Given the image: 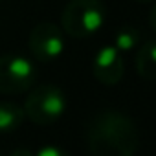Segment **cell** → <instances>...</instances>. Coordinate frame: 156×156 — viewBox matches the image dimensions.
I'll list each match as a JSON object with an SVG mask.
<instances>
[{
	"mask_svg": "<svg viewBox=\"0 0 156 156\" xmlns=\"http://www.w3.org/2000/svg\"><path fill=\"white\" fill-rule=\"evenodd\" d=\"M136 70L140 77L147 81H152L156 77V42L152 39H147L136 55Z\"/></svg>",
	"mask_w": 156,
	"mask_h": 156,
	"instance_id": "obj_7",
	"label": "cell"
},
{
	"mask_svg": "<svg viewBox=\"0 0 156 156\" xmlns=\"http://www.w3.org/2000/svg\"><path fill=\"white\" fill-rule=\"evenodd\" d=\"M92 70H94V77L101 85L110 87L119 83L125 72L121 51H118L114 46H103L94 57Z\"/></svg>",
	"mask_w": 156,
	"mask_h": 156,
	"instance_id": "obj_6",
	"label": "cell"
},
{
	"mask_svg": "<svg viewBox=\"0 0 156 156\" xmlns=\"http://www.w3.org/2000/svg\"><path fill=\"white\" fill-rule=\"evenodd\" d=\"M136 2H140V4H149V2H152V0H136Z\"/></svg>",
	"mask_w": 156,
	"mask_h": 156,
	"instance_id": "obj_12",
	"label": "cell"
},
{
	"mask_svg": "<svg viewBox=\"0 0 156 156\" xmlns=\"http://www.w3.org/2000/svg\"><path fill=\"white\" fill-rule=\"evenodd\" d=\"M35 156H70V154L66 151H62L61 147H57V145H44L37 151Z\"/></svg>",
	"mask_w": 156,
	"mask_h": 156,
	"instance_id": "obj_10",
	"label": "cell"
},
{
	"mask_svg": "<svg viewBox=\"0 0 156 156\" xmlns=\"http://www.w3.org/2000/svg\"><path fill=\"white\" fill-rule=\"evenodd\" d=\"M37 79L35 64L19 53L0 55V94H22Z\"/></svg>",
	"mask_w": 156,
	"mask_h": 156,
	"instance_id": "obj_4",
	"label": "cell"
},
{
	"mask_svg": "<svg viewBox=\"0 0 156 156\" xmlns=\"http://www.w3.org/2000/svg\"><path fill=\"white\" fill-rule=\"evenodd\" d=\"M107 9L101 0H70L61 15L64 33L72 39H90L105 24Z\"/></svg>",
	"mask_w": 156,
	"mask_h": 156,
	"instance_id": "obj_2",
	"label": "cell"
},
{
	"mask_svg": "<svg viewBox=\"0 0 156 156\" xmlns=\"http://www.w3.org/2000/svg\"><path fill=\"white\" fill-rule=\"evenodd\" d=\"M87 141L90 156H134L138 130L129 116L118 110H103L90 121Z\"/></svg>",
	"mask_w": 156,
	"mask_h": 156,
	"instance_id": "obj_1",
	"label": "cell"
},
{
	"mask_svg": "<svg viewBox=\"0 0 156 156\" xmlns=\"http://www.w3.org/2000/svg\"><path fill=\"white\" fill-rule=\"evenodd\" d=\"M141 42V31L134 26L121 28L114 37V48L118 51H130Z\"/></svg>",
	"mask_w": 156,
	"mask_h": 156,
	"instance_id": "obj_9",
	"label": "cell"
},
{
	"mask_svg": "<svg viewBox=\"0 0 156 156\" xmlns=\"http://www.w3.org/2000/svg\"><path fill=\"white\" fill-rule=\"evenodd\" d=\"M9 156H35V154H33L30 149H26V147H17Z\"/></svg>",
	"mask_w": 156,
	"mask_h": 156,
	"instance_id": "obj_11",
	"label": "cell"
},
{
	"mask_svg": "<svg viewBox=\"0 0 156 156\" xmlns=\"http://www.w3.org/2000/svg\"><path fill=\"white\" fill-rule=\"evenodd\" d=\"M66 96L55 85H41L28 96L24 116L35 125H51L66 112Z\"/></svg>",
	"mask_w": 156,
	"mask_h": 156,
	"instance_id": "obj_3",
	"label": "cell"
},
{
	"mask_svg": "<svg viewBox=\"0 0 156 156\" xmlns=\"http://www.w3.org/2000/svg\"><path fill=\"white\" fill-rule=\"evenodd\" d=\"M24 121V108L17 103H0V134H9Z\"/></svg>",
	"mask_w": 156,
	"mask_h": 156,
	"instance_id": "obj_8",
	"label": "cell"
},
{
	"mask_svg": "<svg viewBox=\"0 0 156 156\" xmlns=\"http://www.w3.org/2000/svg\"><path fill=\"white\" fill-rule=\"evenodd\" d=\"M30 50L33 57L41 62L55 61L64 51V33L51 22L37 24L30 33Z\"/></svg>",
	"mask_w": 156,
	"mask_h": 156,
	"instance_id": "obj_5",
	"label": "cell"
}]
</instances>
